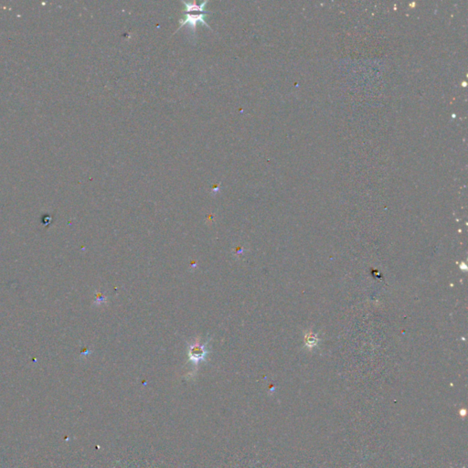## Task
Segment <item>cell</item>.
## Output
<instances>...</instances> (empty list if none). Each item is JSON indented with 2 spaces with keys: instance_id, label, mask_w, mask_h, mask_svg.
I'll list each match as a JSON object with an SVG mask.
<instances>
[{
  "instance_id": "obj_1",
  "label": "cell",
  "mask_w": 468,
  "mask_h": 468,
  "mask_svg": "<svg viewBox=\"0 0 468 468\" xmlns=\"http://www.w3.org/2000/svg\"><path fill=\"white\" fill-rule=\"evenodd\" d=\"M207 16H208V12H201V13H199L198 15H191L189 13H185L183 18L179 20V27H178L177 30L181 29L184 25H187V24L189 25V28L193 31L194 33L196 31V28H197L198 24H203L205 26H207L209 29H211V26L206 22V17Z\"/></svg>"
},
{
  "instance_id": "obj_2",
  "label": "cell",
  "mask_w": 468,
  "mask_h": 468,
  "mask_svg": "<svg viewBox=\"0 0 468 468\" xmlns=\"http://www.w3.org/2000/svg\"><path fill=\"white\" fill-rule=\"evenodd\" d=\"M182 3L184 4V9H183V12L184 13H188V12H193V11H199V12H204L205 7H206V5L209 3V1H204L202 2L200 5H197L196 2H185V1H182Z\"/></svg>"
}]
</instances>
